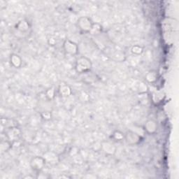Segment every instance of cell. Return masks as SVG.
<instances>
[{"instance_id":"6da1fadb","label":"cell","mask_w":179,"mask_h":179,"mask_svg":"<svg viewBox=\"0 0 179 179\" xmlns=\"http://www.w3.org/2000/svg\"><path fill=\"white\" fill-rule=\"evenodd\" d=\"M91 67V62L87 58H82L77 61L76 69L78 71L83 72L89 70Z\"/></svg>"},{"instance_id":"7a4b0ae2","label":"cell","mask_w":179,"mask_h":179,"mask_svg":"<svg viewBox=\"0 0 179 179\" xmlns=\"http://www.w3.org/2000/svg\"><path fill=\"white\" fill-rule=\"evenodd\" d=\"M64 48H65L66 51L69 53L74 54L76 53L77 51V46L74 43H72L69 41H67L64 43Z\"/></svg>"},{"instance_id":"3957f363","label":"cell","mask_w":179,"mask_h":179,"mask_svg":"<svg viewBox=\"0 0 179 179\" xmlns=\"http://www.w3.org/2000/svg\"><path fill=\"white\" fill-rule=\"evenodd\" d=\"M32 164H33V166L35 167V169H42V166L44 165V160L42 158H40V157H36L33 160Z\"/></svg>"},{"instance_id":"277c9868","label":"cell","mask_w":179,"mask_h":179,"mask_svg":"<svg viewBox=\"0 0 179 179\" xmlns=\"http://www.w3.org/2000/svg\"><path fill=\"white\" fill-rule=\"evenodd\" d=\"M84 23H83L82 21H80V25H82L81 27L82 29L84 30H90L92 28V26H91V23L90 21V20H88L87 18H83Z\"/></svg>"},{"instance_id":"5b68a950","label":"cell","mask_w":179,"mask_h":179,"mask_svg":"<svg viewBox=\"0 0 179 179\" xmlns=\"http://www.w3.org/2000/svg\"><path fill=\"white\" fill-rule=\"evenodd\" d=\"M148 125H150L149 127L146 126V128H147V130H148L150 132H153L155 130V128H156V125H155V123L153 121H149L147 123Z\"/></svg>"}]
</instances>
